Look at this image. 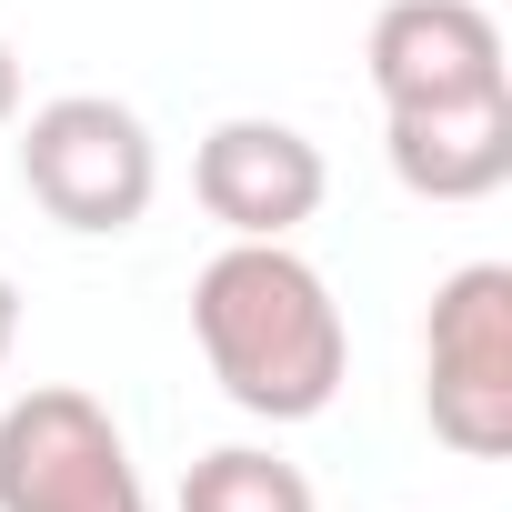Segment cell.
I'll return each instance as SVG.
<instances>
[{
	"instance_id": "1",
	"label": "cell",
	"mask_w": 512,
	"mask_h": 512,
	"mask_svg": "<svg viewBox=\"0 0 512 512\" xmlns=\"http://www.w3.org/2000/svg\"><path fill=\"white\" fill-rule=\"evenodd\" d=\"M191 342L251 422H312L352 372L342 302L292 241H221L191 282Z\"/></svg>"
},
{
	"instance_id": "2",
	"label": "cell",
	"mask_w": 512,
	"mask_h": 512,
	"mask_svg": "<svg viewBox=\"0 0 512 512\" xmlns=\"http://www.w3.org/2000/svg\"><path fill=\"white\" fill-rule=\"evenodd\" d=\"M21 191H31L61 231L111 241V231H131V221L151 211V191H161V141H151V121H141L131 101H111V91H61V101H41V111L21 121Z\"/></svg>"
},
{
	"instance_id": "3",
	"label": "cell",
	"mask_w": 512,
	"mask_h": 512,
	"mask_svg": "<svg viewBox=\"0 0 512 512\" xmlns=\"http://www.w3.org/2000/svg\"><path fill=\"white\" fill-rule=\"evenodd\" d=\"M422 412L462 462L512 452V262H462L422 322Z\"/></svg>"
},
{
	"instance_id": "4",
	"label": "cell",
	"mask_w": 512,
	"mask_h": 512,
	"mask_svg": "<svg viewBox=\"0 0 512 512\" xmlns=\"http://www.w3.org/2000/svg\"><path fill=\"white\" fill-rule=\"evenodd\" d=\"M0 512H151L121 422L81 382H31L0 412Z\"/></svg>"
},
{
	"instance_id": "5",
	"label": "cell",
	"mask_w": 512,
	"mask_h": 512,
	"mask_svg": "<svg viewBox=\"0 0 512 512\" xmlns=\"http://www.w3.org/2000/svg\"><path fill=\"white\" fill-rule=\"evenodd\" d=\"M372 101L382 111H432V101H492L512 91V51L482 0H382L362 41Z\"/></svg>"
},
{
	"instance_id": "6",
	"label": "cell",
	"mask_w": 512,
	"mask_h": 512,
	"mask_svg": "<svg viewBox=\"0 0 512 512\" xmlns=\"http://www.w3.org/2000/svg\"><path fill=\"white\" fill-rule=\"evenodd\" d=\"M191 191H201V211H211L231 241H292V231L322 211L332 161H322L312 131L241 111V121H211V131H201V151H191Z\"/></svg>"
},
{
	"instance_id": "7",
	"label": "cell",
	"mask_w": 512,
	"mask_h": 512,
	"mask_svg": "<svg viewBox=\"0 0 512 512\" xmlns=\"http://www.w3.org/2000/svg\"><path fill=\"white\" fill-rule=\"evenodd\" d=\"M382 161L412 201H492L512 181V91L492 101H432V111H382Z\"/></svg>"
},
{
	"instance_id": "8",
	"label": "cell",
	"mask_w": 512,
	"mask_h": 512,
	"mask_svg": "<svg viewBox=\"0 0 512 512\" xmlns=\"http://www.w3.org/2000/svg\"><path fill=\"white\" fill-rule=\"evenodd\" d=\"M181 512H322L312 472L282 462L272 442H221L181 472Z\"/></svg>"
},
{
	"instance_id": "9",
	"label": "cell",
	"mask_w": 512,
	"mask_h": 512,
	"mask_svg": "<svg viewBox=\"0 0 512 512\" xmlns=\"http://www.w3.org/2000/svg\"><path fill=\"white\" fill-rule=\"evenodd\" d=\"M11 121H21V51L0 41V131H11Z\"/></svg>"
},
{
	"instance_id": "10",
	"label": "cell",
	"mask_w": 512,
	"mask_h": 512,
	"mask_svg": "<svg viewBox=\"0 0 512 512\" xmlns=\"http://www.w3.org/2000/svg\"><path fill=\"white\" fill-rule=\"evenodd\" d=\"M11 342H21V282L0 272V362H11Z\"/></svg>"
}]
</instances>
